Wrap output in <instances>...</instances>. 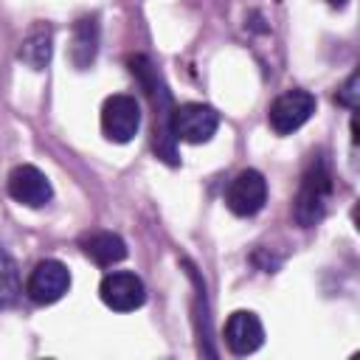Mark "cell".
Returning <instances> with one entry per match:
<instances>
[{"instance_id": "2e32d148", "label": "cell", "mask_w": 360, "mask_h": 360, "mask_svg": "<svg viewBox=\"0 0 360 360\" xmlns=\"http://www.w3.org/2000/svg\"><path fill=\"white\" fill-rule=\"evenodd\" d=\"M326 3H329V6H343L346 0H326Z\"/></svg>"}, {"instance_id": "30bf717a", "label": "cell", "mask_w": 360, "mask_h": 360, "mask_svg": "<svg viewBox=\"0 0 360 360\" xmlns=\"http://www.w3.org/2000/svg\"><path fill=\"white\" fill-rule=\"evenodd\" d=\"M225 343L233 354H253L264 343L262 321L248 309H236L225 321Z\"/></svg>"}, {"instance_id": "7c38bea8", "label": "cell", "mask_w": 360, "mask_h": 360, "mask_svg": "<svg viewBox=\"0 0 360 360\" xmlns=\"http://www.w3.org/2000/svg\"><path fill=\"white\" fill-rule=\"evenodd\" d=\"M98 53V20L96 17H82L73 25V39H70V59L76 68H90Z\"/></svg>"}, {"instance_id": "9c48e42d", "label": "cell", "mask_w": 360, "mask_h": 360, "mask_svg": "<svg viewBox=\"0 0 360 360\" xmlns=\"http://www.w3.org/2000/svg\"><path fill=\"white\" fill-rule=\"evenodd\" d=\"M8 194L20 205H28V208H42L53 197L48 177L37 166H31V163H22V166H17L8 174Z\"/></svg>"}, {"instance_id": "7a4b0ae2", "label": "cell", "mask_w": 360, "mask_h": 360, "mask_svg": "<svg viewBox=\"0 0 360 360\" xmlns=\"http://www.w3.org/2000/svg\"><path fill=\"white\" fill-rule=\"evenodd\" d=\"M332 194V174L326 160H312V166L304 172L295 202H292V217L301 228H312L315 222L323 219L326 202Z\"/></svg>"}, {"instance_id": "52a82bcc", "label": "cell", "mask_w": 360, "mask_h": 360, "mask_svg": "<svg viewBox=\"0 0 360 360\" xmlns=\"http://www.w3.org/2000/svg\"><path fill=\"white\" fill-rule=\"evenodd\" d=\"M70 290V270L59 262V259H42L31 276H28V284H25V292L34 304H53L59 301L65 292Z\"/></svg>"}, {"instance_id": "4fadbf2b", "label": "cell", "mask_w": 360, "mask_h": 360, "mask_svg": "<svg viewBox=\"0 0 360 360\" xmlns=\"http://www.w3.org/2000/svg\"><path fill=\"white\" fill-rule=\"evenodd\" d=\"M20 59L31 68V70H42L45 65H48V59H51V31L48 28H34L25 39H22V45H20Z\"/></svg>"}, {"instance_id": "5bb4252c", "label": "cell", "mask_w": 360, "mask_h": 360, "mask_svg": "<svg viewBox=\"0 0 360 360\" xmlns=\"http://www.w3.org/2000/svg\"><path fill=\"white\" fill-rule=\"evenodd\" d=\"M20 292H22V287H20L17 264L8 253L0 250V307H11Z\"/></svg>"}, {"instance_id": "5b68a950", "label": "cell", "mask_w": 360, "mask_h": 360, "mask_svg": "<svg viewBox=\"0 0 360 360\" xmlns=\"http://www.w3.org/2000/svg\"><path fill=\"white\" fill-rule=\"evenodd\" d=\"M315 96L307 93V90H287L281 93L273 104H270V112H267V121L273 127V132L278 135H290L295 132L298 127H304L312 112H315Z\"/></svg>"}, {"instance_id": "9a60e30c", "label": "cell", "mask_w": 360, "mask_h": 360, "mask_svg": "<svg viewBox=\"0 0 360 360\" xmlns=\"http://www.w3.org/2000/svg\"><path fill=\"white\" fill-rule=\"evenodd\" d=\"M338 101L346 107H357V73L349 76V82L343 84V90L338 93Z\"/></svg>"}, {"instance_id": "8fae6325", "label": "cell", "mask_w": 360, "mask_h": 360, "mask_svg": "<svg viewBox=\"0 0 360 360\" xmlns=\"http://www.w3.org/2000/svg\"><path fill=\"white\" fill-rule=\"evenodd\" d=\"M82 250L98 267H112L115 262L127 259V242L112 231H93L82 239Z\"/></svg>"}, {"instance_id": "ba28073f", "label": "cell", "mask_w": 360, "mask_h": 360, "mask_svg": "<svg viewBox=\"0 0 360 360\" xmlns=\"http://www.w3.org/2000/svg\"><path fill=\"white\" fill-rule=\"evenodd\" d=\"M98 295H101V301L110 309H115V312H132V309H138L146 301V287H143V281L135 273L115 270V273H107L101 278Z\"/></svg>"}, {"instance_id": "277c9868", "label": "cell", "mask_w": 360, "mask_h": 360, "mask_svg": "<svg viewBox=\"0 0 360 360\" xmlns=\"http://www.w3.org/2000/svg\"><path fill=\"white\" fill-rule=\"evenodd\" d=\"M141 127V107L132 96L127 93H115L104 101L101 107V129H104V138L112 141V143H127L135 138Z\"/></svg>"}, {"instance_id": "3957f363", "label": "cell", "mask_w": 360, "mask_h": 360, "mask_svg": "<svg viewBox=\"0 0 360 360\" xmlns=\"http://www.w3.org/2000/svg\"><path fill=\"white\" fill-rule=\"evenodd\" d=\"M172 135L174 141H186V143H205L211 141V135L219 127V112L208 104L200 101H188L172 110Z\"/></svg>"}, {"instance_id": "6da1fadb", "label": "cell", "mask_w": 360, "mask_h": 360, "mask_svg": "<svg viewBox=\"0 0 360 360\" xmlns=\"http://www.w3.org/2000/svg\"><path fill=\"white\" fill-rule=\"evenodd\" d=\"M129 65H132V73L141 79V84L146 87V93H149V98L155 104V152H158V158H163L166 163L174 166L177 163V152H174V135H172V127H169L174 107H169V93H166L160 76L152 70V65L143 56L132 59Z\"/></svg>"}, {"instance_id": "8992f818", "label": "cell", "mask_w": 360, "mask_h": 360, "mask_svg": "<svg viewBox=\"0 0 360 360\" xmlns=\"http://www.w3.org/2000/svg\"><path fill=\"white\" fill-rule=\"evenodd\" d=\"M267 202V183L256 169L239 172L225 188V205L236 217H253Z\"/></svg>"}]
</instances>
